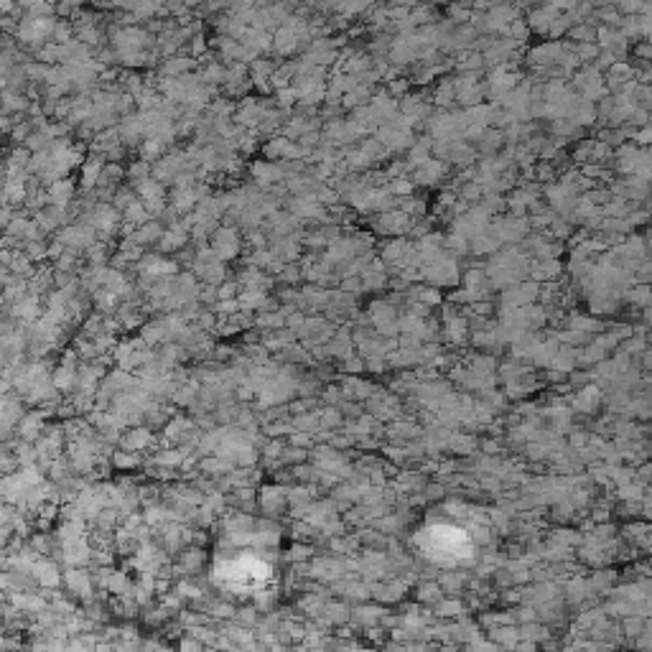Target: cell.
Listing matches in <instances>:
<instances>
[{
    "label": "cell",
    "mask_w": 652,
    "mask_h": 652,
    "mask_svg": "<svg viewBox=\"0 0 652 652\" xmlns=\"http://www.w3.org/2000/svg\"><path fill=\"white\" fill-rule=\"evenodd\" d=\"M418 548L426 558L436 560V563H464L471 558V538L464 527L454 525V522H431L420 530L418 536Z\"/></svg>",
    "instance_id": "6da1fadb"
},
{
    "label": "cell",
    "mask_w": 652,
    "mask_h": 652,
    "mask_svg": "<svg viewBox=\"0 0 652 652\" xmlns=\"http://www.w3.org/2000/svg\"><path fill=\"white\" fill-rule=\"evenodd\" d=\"M214 578L234 594H258L273 581V566L252 553H240L222 560L214 569Z\"/></svg>",
    "instance_id": "7a4b0ae2"
}]
</instances>
